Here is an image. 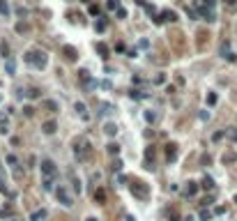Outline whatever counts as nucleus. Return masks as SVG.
<instances>
[{
  "label": "nucleus",
  "instance_id": "obj_39",
  "mask_svg": "<svg viewBox=\"0 0 237 221\" xmlns=\"http://www.w3.org/2000/svg\"><path fill=\"white\" fill-rule=\"evenodd\" d=\"M16 30L23 32V30H28V26H26V23H19V26H16Z\"/></svg>",
  "mask_w": 237,
  "mask_h": 221
},
{
  "label": "nucleus",
  "instance_id": "obj_18",
  "mask_svg": "<svg viewBox=\"0 0 237 221\" xmlns=\"http://www.w3.org/2000/svg\"><path fill=\"white\" fill-rule=\"evenodd\" d=\"M41 187H44L46 191H53V177H44L41 180Z\"/></svg>",
  "mask_w": 237,
  "mask_h": 221
},
{
  "label": "nucleus",
  "instance_id": "obj_42",
  "mask_svg": "<svg viewBox=\"0 0 237 221\" xmlns=\"http://www.w3.org/2000/svg\"><path fill=\"white\" fill-rule=\"evenodd\" d=\"M85 221H97V219H94V217H90V219H85Z\"/></svg>",
  "mask_w": 237,
  "mask_h": 221
},
{
  "label": "nucleus",
  "instance_id": "obj_24",
  "mask_svg": "<svg viewBox=\"0 0 237 221\" xmlns=\"http://www.w3.org/2000/svg\"><path fill=\"white\" fill-rule=\"evenodd\" d=\"M196 5H200V7H212L214 0H196Z\"/></svg>",
  "mask_w": 237,
  "mask_h": 221
},
{
  "label": "nucleus",
  "instance_id": "obj_1",
  "mask_svg": "<svg viewBox=\"0 0 237 221\" xmlns=\"http://www.w3.org/2000/svg\"><path fill=\"white\" fill-rule=\"evenodd\" d=\"M23 58H26L28 65H32V67H37V69H44L46 62H49V55H46V51H41V49H30Z\"/></svg>",
  "mask_w": 237,
  "mask_h": 221
},
{
  "label": "nucleus",
  "instance_id": "obj_29",
  "mask_svg": "<svg viewBox=\"0 0 237 221\" xmlns=\"http://www.w3.org/2000/svg\"><path fill=\"white\" fill-rule=\"evenodd\" d=\"M200 219H203V221H210V219H212V212L203 210V212H200Z\"/></svg>",
  "mask_w": 237,
  "mask_h": 221
},
{
  "label": "nucleus",
  "instance_id": "obj_31",
  "mask_svg": "<svg viewBox=\"0 0 237 221\" xmlns=\"http://www.w3.org/2000/svg\"><path fill=\"white\" fill-rule=\"evenodd\" d=\"M0 12H2V14H7V12H9V7H7V2H5V0H0Z\"/></svg>",
  "mask_w": 237,
  "mask_h": 221
},
{
  "label": "nucleus",
  "instance_id": "obj_6",
  "mask_svg": "<svg viewBox=\"0 0 237 221\" xmlns=\"http://www.w3.org/2000/svg\"><path fill=\"white\" fill-rule=\"evenodd\" d=\"M74 108H76V113H78L81 115V120H90V113H88V106H85V104H83V101H76L74 104Z\"/></svg>",
  "mask_w": 237,
  "mask_h": 221
},
{
  "label": "nucleus",
  "instance_id": "obj_16",
  "mask_svg": "<svg viewBox=\"0 0 237 221\" xmlns=\"http://www.w3.org/2000/svg\"><path fill=\"white\" fill-rule=\"evenodd\" d=\"M161 16H164V19H161V21H170V23H173V21H177V16H175V12H170V9H166V12H164V14H161Z\"/></svg>",
  "mask_w": 237,
  "mask_h": 221
},
{
  "label": "nucleus",
  "instance_id": "obj_28",
  "mask_svg": "<svg viewBox=\"0 0 237 221\" xmlns=\"http://www.w3.org/2000/svg\"><path fill=\"white\" fill-rule=\"evenodd\" d=\"M207 104H210V106H214V104H216V95H214V92L207 95Z\"/></svg>",
  "mask_w": 237,
  "mask_h": 221
},
{
  "label": "nucleus",
  "instance_id": "obj_7",
  "mask_svg": "<svg viewBox=\"0 0 237 221\" xmlns=\"http://www.w3.org/2000/svg\"><path fill=\"white\" fill-rule=\"evenodd\" d=\"M5 72H7L9 76H14V74H16V62H14V58H7V60H5Z\"/></svg>",
  "mask_w": 237,
  "mask_h": 221
},
{
  "label": "nucleus",
  "instance_id": "obj_15",
  "mask_svg": "<svg viewBox=\"0 0 237 221\" xmlns=\"http://www.w3.org/2000/svg\"><path fill=\"white\" fill-rule=\"evenodd\" d=\"M104 131L108 134V136H115L117 134V125H113V122H106V127H104Z\"/></svg>",
  "mask_w": 237,
  "mask_h": 221
},
{
  "label": "nucleus",
  "instance_id": "obj_27",
  "mask_svg": "<svg viewBox=\"0 0 237 221\" xmlns=\"http://www.w3.org/2000/svg\"><path fill=\"white\" fill-rule=\"evenodd\" d=\"M26 95H28V97H32V99H37V97H39V90H37V88H30V90L26 92Z\"/></svg>",
  "mask_w": 237,
  "mask_h": 221
},
{
  "label": "nucleus",
  "instance_id": "obj_11",
  "mask_svg": "<svg viewBox=\"0 0 237 221\" xmlns=\"http://www.w3.org/2000/svg\"><path fill=\"white\" fill-rule=\"evenodd\" d=\"M7 129H9V120H7V115H5V113H0V131L7 134Z\"/></svg>",
  "mask_w": 237,
  "mask_h": 221
},
{
  "label": "nucleus",
  "instance_id": "obj_5",
  "mask_svg": "<svg viewBox=\"0 0 237 221\" xmlns=\"http://www.w3.org/2000/svg\"><path fill=\"white\" fill-rule=\"evenodd\" d=\"M131 194L136 196V198H147V184L145 182H131Z\"/></svg>",
  "mask_w": 237,
  "mask_h": 221
},
{
  "label": "nucleus",
  "instance_id": "obj_32",
  "mask_svg": "<svg viewBox=\"0 0 237 221\" xmlns=\"http://www.w3.org/2000/svg\"><path fill=\"white\" fill-rule=\"evenodd\" d=\"M94 28H97L99 32H104V30H106V23H104V21H99V23H94Z\"/></svg>",
  "mask_w": 237,
  "mask_h": 221
},
{
  "label": "nucleus",
  "instance_id": "obj_25",
  "mask_svg": "<svg viewBox=\"0 0 237 221\" xmlns=\"http://www.w3.org/2000/svg\"><path fill=\"white\" fill-rule=\"evenodd\" d=\"M145 120H147V122H154V120H157V113H154V110H147V113H145Z\"/></svg>",
  "mask_w": 237,
  "mask_h": 221
},
{
  "label": "nucleus",
  "instance_id": "obj_35",
  "mask_svg": "<svg viewBox=\"0 0 237 221\" xmlns=\"http://www.w3.org/2000/svg\"><path fill=\"white\" fill-rule=\"evenodd\" d=\"M129 95H131L134 99H140V97H143V95H140V90H131V92H129Z\"/></svg>",
  "mask_w": 237,
  "mask_h": 221
},
{
  "label": "nucleus",
  "instance_id": "obj_10",
  "mask_svg": "<svg viewBox=\"0 0 237 221\" xmlns=\"http://www.w3.org/2000/svg\"><path fill=\"white\" fill-rule=\"evenodd\" d=\"M166 157H168V161H173L175 157H177V145H166Z\"/></svg>",
  "mask_w": 237,
  "mask_h": 221
},
{
  "label": "nucleus",
  "instance_id": "obj_12",
  "mask_svg": "<svg viewBox=\"0 0 237 221\" xmlns=\"http://www.w3.org/2000/svg\"><path fill=\"white\" fill-rule=\"evenodd\" d=\"M99 113H102V115H111V113H113V106L106 104V101H102V104H99Z\"/></svg>",
  "mask_w": 237,
  "mask_h": 221
},
{
  "label": "nucleus",
  "instance_id": "obj_26",
  "mask_svg": "<svg viewBox=\"0 0 237 221\" xmlns=\"http://www.w3.org/2000/svg\"><path fill=\"white\" fill-rule=\"evenodd\" d=\"M237 159V157L233 154V152H228V154H223V161H226V164H233V161Z\"/></svg>",
  "mask_w": 237,
  "mask_h": 221
},
{
  "label": "nucleus",
  "instance_id": "obj_34",
  "mask_svg": "<svg viewBox=\"0 0 237 221\" xmlns=\"http://www.w3.org/2000/svg\"><path fill=\"white\" fill-rule=\"evenodd\" d=\"M0 191H5V194H7V184H5V180H2V173H0Z\"/></svg>",
  "mask_w": 237,
  "mask_h": 221
},
{
  "label": "nucleus",
  "instance_id": "obj_9",
  "mask_svg": "<svg viewBox=\"0 0 237 221\" xmlns=\"http://www.w3.org/2000/svg\"><path fill=\"white\" fill-rule=\"evenodd\" d=\"M62 53H64V58H67V60H76V55H78L74 46H64V49H62Z\"/></svg>",
  "mask_w": 237,
  "mask_h": 221
},
{
  "label": "nucleus",
  "instance_id": "obj_36",
  "mask_svg": "<svg viewBox=\"0 0 237 221\" xmlns=\"http://www.w3.org/2000/svg\"><path fill=\"white\" fill-rule=\"evenodd\" d=\"M117 16H120V19H127V9L120 7V9H117Z\"/></svg>",
  "mask_w": 237,
  "mask_h": 221
},
{
  "label": "nucleus",
  "instance_id": "obj_13",
  "mask_svg": "<svg viewBox=\"0 0 237 221\" xmlns=\"http://www.w3.org/2000/svg\"><path fill=\"white\" fill-rule=\"evenodd\" d=\"M94 200H97L99 205H104V203H106V191L104 189H97V191H94Z\"/></svg>",
  "mask_w": 237,
  "mask_h": 221
},
{
  "label": "nucleus",
  "instance_id": "obj_40",
  "mask_svg": "<svg viewBox=\"0 0 237 221\" xmlns=\"http://www.w3.org/2000/svg\"><path fill=\"white\" fill-rule=\"evenodd\" d=\"M90 14H99V7H97V5H90Z\"/></svg>",
  "mask_w": 237,
  "mask_h": 221
},
{
  "label": "nucleus",
  "instance_id": "obj_22",
  "mask_svg": "<svg viewBox=\"0 0 237 221\" xmlns=\"http://www.w3.org/2000/svg\"><path fill=\"white\" fill-rule=\"evenodd\" d=\"M41 106H46L49 110H55V108H58V104H55V101H51V99H46V101H41Z\"/></svg>",
  "mask_w": 237,
  "mask_h": 221
},
{
  "label": "nucleus",
  "instance_id": "obj_4",
  "mask_svg": "<svg viewBox=\"0 0 237 221\" xmlns=\"http://www.w3.org/2000/svg\"><path fill=\"white\" fill-rule=\"evenodd\" d=\"M39 168H41V175L44 177H55L58 175V168H55V164H53L51 159H41Z\"/></svg>",
  "mask_w": 237,
  "mask_h": 221
},
{
  "label": "nucleus",
  "instance_id": "obj_20",
  "mask_svg": "<svg viewBox=\"0 0 237 221\" xmlns=\"http://www.w3.org/2000/svg\"><path fill=\"white\" fill-rule=\"evenodd\" d=\"M97 51H99V53H102L104 58H108V46H106L104 42H99V44H97Z\"/></svg>",
  "mask_w": 237,
  "mask_h": 221
},
{
  "label": "nucleus",
  "instance_id": "obj_38",
  "mask_svg": "<svg viewBox=\"0 0 237 221\" xmlns=\"http://www.w3.org/2000/svg\"><path fill=\"white\" fill-rule=\"evenodd\" d=\"M120 168H122V161H120V159H115V164H113V171H120Z\"/></svg>",
  "mask_w": 237,
  "mask_h": 221
},
{
  "label": "nucleus",
  "instance_id": "obj_14",
  "mask_svg": "<svg viewBox=\"0 0 237 221\" xmlns=\"http://www.w3.org/2000/svg\"><path fill=\"white\" fill-rule=\"evenodd\" d=\"M106 152H108V154H120V145H117V143H108V145H106Z\"/></svg>",
  "mask_w": 237,
  "mask_h": 221
},
{
  "label": "nucleus",
  "instance_id": "obj_30",
  "mask_svg": "<svg viewBox=\"0 0 237 221\" xmlns=\"http://www.w3.org/2000/svg\"><path fill=\"white\" fill-rule=\"evenodd\" d=\"M108 9H120V2L117 0H108Z\"/></svg>",
  "mask_w": 237,
  "mask_h": 221
},
{
  "label": "nucleus",
  "instance_id": "obj_23",
  "mask_svg": "<svg viewBox=\"0 0 237 221\" xmlns=\"http://www.w3.org/2000/svg\"><path fill=\"white\" fill-rule=\"evenodd\" d=\"M203 187H205V189H214V180H212V177H205V180H203Z\"/></svg>",
  "mask_w": 237,
  "mask_h": 221
},
{
  "label": "nucleus",
  "instance_id": "obj_3",
  "mask_svg": "<svg viewBox=\"0 0 237 221\" xmlns=\"http://www.w3.org/2000/svg\"><path fill=\"white\" fill-rule=\"evenodd\" d=\"M55 196H58V200H60L64 207H72L74 205V196L67 191V187H58L55 189Z\"/></svg>",
  "mask_w": 237,
  "mask_h": 221
},
{
  "label": "nucleus",
  "instance_id": "obj_17",
  "mask_svg": "<svg viewBox=\"0 0 237 221\" xmlns=\"http://www.w3.org/2000/svg\"><path fill=\"white\" fill-rule=\"evenodd\" d=\"M196 191H198V184L196 182H189L187 184V196H196Z\"/></svg>",
  "mask_w": 237,
  "mask_h": 221
},
{
  "label": "nucleus",
  "instance_id": "obj_37",
  "mask_svg": "<svg viewBox=\"0 0 237 221\" xmlns=\"http://www.w3.org/2000/svg\"><path fill=\"white\" fill-rule=\"evenodd\" d=\"M0 51H2V55H7V53H9V46L2 44V46H0ZM7 58H9V55H7Z\"/></svg>",
  "mask_w": 237,
  "mask_h": 221
},
{
  "label": "nucleus",
  "instance_id": "obj_19",
  "mask_svg": "<svg viewBox=\"0 0 237 221\" xmlns=\"http://www.w3.org/2000/svg\"><path fill=\"white\" fill-rule=\"evenodd\" d=\"M44 217H46V210H37V212H35L32 217H30V221H41Z\"/></svg>",
  "mask_w": 237,
  "mask_h": 221
},
{
  "label": "nucleus",
  "instance_id": "obj_41",
  "mask_svg": "<svg viewBox=\"0 0 237 221\" xmlns=\"http://www.w3.org/2000/svg\"><path fill=\"white\" fill-rule=\"evenodd\" d=\"M124 221H136V219L131 217V214H127V217H124Z\"/></svg>",
  "mask_w": 237,
  "mask_h": 221
},
{
  "label": "nucleus",
  "instance_id": "obj_8",
  "mask_svg": "<svg viewBox=\"0 0 237 221\" xmlns=\"http://www.w3.org/2000/svg\"><path fill=\"white\" fill-rule=\"evenodd\" d=\"M41 129H44V134H55L58 125H55V120H46L44 125H41Z\"/></svg>",
  "mask_w": 237,
  "mask_h": 221
},
{
  "label": "nucleus",
  "instance_id": "obj_33",
  "mask_svg": "<svg viewBox=\"0 0 237 221\" xmlns=\"http://www.w3.org/2000/svg\"><path fill=\"white\" fill-rule=\"evenodd\" d=\"M223 2H226L230 9H237V0H223Z\"/></svg>",
  "mask_w": 237,
  "mask_h": 221
},
{
  "label": "nucleus",
  "instance_id": "obj_21",
  "mask_svg": "<svg viewBox=\"0 0 237 221\" xmlns=\"http://www.w3.org/2000/svg\"><path fill=\"white\" fill-rule=\"evenodd\" d=\"M69 175H72V184H74V191H78V194H81V182L76 180V175H74L72 171H69Z\"/></svg>",
  "mask_w": 237,
  "mask_h": 221
},
{
  "label": "nucleus",
  "instance_id": "obj_2",
  "mask_svg": "<svg viewBox=\"0 0 237 221\" xmlns=\"http://www.w3.org/2000/svg\"><path fill=\"white\" fill-rule=\"evenodd\" d=\"M90 143L85 141V138H78V141H76V145H74V154H76V159L78 161H88L90 159Z\"/></svg>",
  "mask_w": 237,
  "mask_h": 221
}]
</instances>
